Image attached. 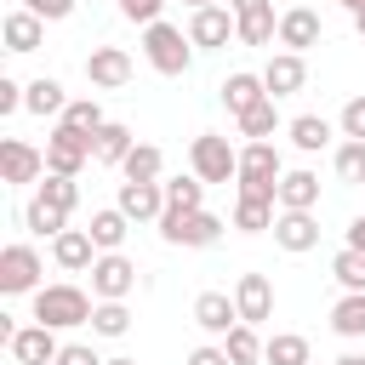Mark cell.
Listing matches in <instances>:
<instances>
[{"instance_id":"1","label":"cell","mask_w":365,"mask_h":365,"mask_svg":"<svg viewBox=\"0 0 365 365\" xmlns=\"http://www.w3.org/2000/svg\"><path fill=\"white\" fill-rule=\"evenodd\" d=\"M34 319L51 325V331L91 325V297H86L80 285H40V291H34Z\"/></svg>"},{"instance_id":"2","label":"cell","mask_w":365,"mask_h":365,"mask_svg":"<svg viewBox=\"0 0 365 365\" xmlns=\"http://www.w3.org/2000/svg\"><path fill=\"white\" fill-rule=\"evenodd\" d=\"M217 234H222V217H211V211H182V205L160 211V240L165 245H217Z\"/></svg>"},{"instance_id":"3","label":"cell","mask_w":365,"mask_h":365,"mask_svg":"<svg viewBox=\"0 0 365 365\" xmlns=\"http://www.w3.org/2000/svg\"><path fill=\"white\" fill-rule=\"evenodd\" d=\"M188 165H194V177H200V182H228V177H240V148H234L228 137L205 131V137H194Z\"/></svg>"},{"instance_id":"4","label":"cell","mask_w":365,"mask_h":365,"mask_svg":"<svg viewBox=\"0 0 365 365\" xmlns=\"http://www.w3.org/2000/svg\"><path fill=\"white\" fill-rule=\"evenodd\" d=\"M188 34L182 29H171V23H148L143 29V51H148V63L160 68V74H188Z\"/></svg>"},{"instance_id":"5","label":"cell","mask_w":365,"mask_h":365,"mask_svg":"<svg viewBox=\"0 0 365 365\" xmlns=\"http://www.w3.org/2000/svg\"><path fill=\"white\" fill-rule=\"evenodd\" d=\"M86 160H91V131L57 125V131L46 137V171H57V177H80Z\"/></svg>"},{"instance_id":"6","label":"cell","mask_w":365,"mask_h":365,"mask_svg":"<svg viewBox=\"0 0 365 365\" xmlns=\"http://www.w3.org/2000/svg\"><path fill=\"white\" fill-rule=\"evenodd\" d=\"M0 291L6 297H23V291H40V251L34 245H6L0 251Z\"/></svg>"},{"instance_id":"7","label":"cell","mask_w":365,"mask_h":365,"mask_svg":"<svg viewBox=\"0 0 365 365\" xmlns=\"http://www.w3.org/2000/svg\"><path fill=\"white\" fill-rule=\"evenodd\" d=\"M131 285H137V268H131V257H120V251H103V257L91 262V297H103V302H125V297H131Z\"/></svg>"},{"instance_id":"8","label":"cell","mask_w":365,"mask_h":365,"mask_svg":"<svg viewBox=\"0 0 365 365\" xmlns=\"http://www.w3.org/2000/svg\"><path fill=\"white\" fill-rule=\"evenodd\" d=\"M234 23H240V40L245 46H268L279 34V17H274V0H228Z\"/></svg>"},{"instance_id":"9","label":"cell","mask_w":365,"mask_h":365,"mask_svg":"<svg viewBox=\"0 0 365 365\" xmlns=\"http://www.w3.org/2000/svg\"><path fill=\"white\" fill-rule=\"evenodd\" d=\"M6 348H11V359H17V365H57V354H63L57 331H51V325H40V319H34L29 331H17Z\"/></svg>"},{"instance_id":"10","label":"cell","mask_w":365,"mask_h":365,"mask_svg":"<svg viewBox=\"0 0 365 365\" xmlns=\"http://www.w3.org/2000/svg\"><path fill=\"white\" fill-rule=\"evenodd\" d=\"M34 177H46V154L29 148L23 137H6L0 143V182H34Z\"/></svg>"},{"instance_id":"11","label":"cell","mask_w":365,"mask_h":365,"mask_svg":"<svg viewBox=\"0 0 365 365\" xmlns=\"http://www.w3.org/2000/svg\"><path fill=\"white\" fill-rule=\"evenodd\" d=\"M194 325L211 331V336H228V331L240 325V302H234L228 291H200V297H194Z\"/></svg>"},{"instance_id":"12","label":"cell","mask_w":365,"mask_h":365,"mask_svg":"<svg viewBox=\"0 0 365 365\" xmlns=\"http://www.w3.org/2000/svg\"><path fill=\"white\" fill-rule=\"evenodd\" d=\"M86 80L103 86V91H120V86L131 80V57H125L120 46H97V51L86 57Z\"/></svg>"},{"instance_id":"13","label":"cell","mask_w":365,"mask_h":365,"mask_svg":"<svg viewBox=\"0 0 365 365\" xmlns=\"http://www.w3.org/2000/svg\"><path fill=\"white\" fill-rule=\"evenodd\" d=\"M302 80H308L302 51H279V57H268V68H262V86H268V97H274V103H279V97H291V91H302Z\"/></svg>"},{"instance_id":"14","label":"cell","mask_w":365,"mask_h":365,"mask_svg":"<svg viewBox=\"0 0 365 365\" xmlns=\"http://www.w3.org/2000/svg\"><path fill=\"white\" fill-rule=\"evenodd\" d=\"M120 211L131 222H160L165 211V182H120Z\"/></svg>"},{"instance_id":"15","label":"cell","mask_w":365,"mask_h":365,"mask_svg":"<svg viewBox=\"0 0 365 365\" xmlns=\"http://www.w3.org/2000/svg\"><path fill=\"white\" fill-rule=\"evenodd\" d=\"M234 302H240V319H245V325H262V319L274 314V285H268V274H240Z\"/></svg>"},{"instance_id":"16","label":"cell","mask_w":365,"mask_h":365,"mask_svg":"<svg viewBox=\"0 0 365 365\" xmlns=\"http://www.w3.org/2000/svg\"><path fill=\"white\" fill-rule=\"evenodd\" d=\"M228 34H240V23H234V11H222V6H200V11L188 17V40H194V46H228Z\"/></svg>"},{"instance_id":"17","label":"cell","mask_w":365,"mask_h":365,"mask_svg":"<svg viewBox=\"0 0 365 365\" xmlns=\"http://www.w3.org/2000/svg\"><path fill=\"white\" fill-rule=\"evenodd\" d=\"M279 46H285V51L319 46V11H314V6H291V11L279 17Z\"/></svg>"},{"instance_id":"18","label":"cell","mask_w":365,"mask_h":365,"mask_svg":"<svg viewBox=\"0 0 365 365\" xmlns=\"http://www.w3.org/2000/svg\"><path fill=\"white\" fill-rule=\"evenodd\" d=\"M131 148H137V137H131V125H120V120H108V125L91 131V160H97V165H125Z\"/></svg>"},{"instance_id":"19","label":"cell","mask_w":365,"mask_h":365,"mask_svg":"<svg viewBox=\"0 0 365 365\" xmlns=\"http://www.w3.org/2000/svg\"><path fill=\"white\" fill-rule=\"evenodd\" d=\"M274 240H279L285 251H314V245H319L314 211H279V217H274Z\"/></svg>"},{"instance_id":"20","label":"cell","mask_w":365,"mask_h":365,"mask_svg":"<svg viewBox=\"0 0 365 365\" xmlns=\"http://www.w3.org/2000/svg\"><path fill=\"white\" fill-rule=\"evenodd\" d=\"M97 240H91V228H63L57 240H51V257H57V268H91L97 257Z\"/></svg>"},{"instance_id":"21","label":"cell","mask_w":365,"mask_h":365,"mask_svg":"<svg viewBox=\"0 0 365 365\" xmlns=\"http://www.w3.org/2000/svg\"><path fill=\"white\" fill-rule=\"evenodd\" d=\"M319 205V177L314 171H285L279 177V211H314Z\"/></svg>"},{"instance_id":"22","label":"cell","mask_w":365,"mask_h":365,"mask_svg":"<svg viewBox=\"0 0 365 365\" xmlns=\"http://www.w3.org/2000/svg\"><path fill=\"white\" fill-rule=\"evenodd\" d=\"M262 97H268L262 74H228V80H222V103H228V114H234V120H240L245 108H257Z\"/></svg>"},{"instance_id":"23","label":"cell","mask_w":365,"mask_h":365,"mask_svg":"<svg viewBox=\"0 0 365 365\" xmlns=\"http://www.w3.org/2000/svg\"><path fill=\"white\" fill-rule=\"evenodd\" d=\"M240 177H268V182H279L285 171H279V148L262 137V143H245L240 148Z\"/></svg>"},{"instance_id":"24","label":"cell","mask_w":365,"mask_h":365,"mask_svg":"<svg viewBox=\"0 0 365 365\" xmlns=\"http://www.w3.org/2000/svg\"><path fill=\"white\" fill-rule=\"evenodd\" d=\"M40 23H46V17H34V11H11V17L0 23V34H6V51H34V46H40V34H46Z\"/></svg>"},{"instance_id":"25","label":"cell","mask_w":365,"mask_h":365,"mask_svg":"<svg viewBox=\"0 0 365 365\" xmlns=\"http://www.w3.org/2000/svg\"><path fill=\"white\" fill-rule=\"evenodd\" d=\"M23 108L46 120V114H63V108H68V97H63V86H57V80H46V74H40V80H29V86H23Z\"/></svg>"},{"instance_id":"26","label":"cell","mask_w":365,"mask_h":365,"mask_svg":"<svg viewBox=\"0 0 365 365\" xmlns=\"http://www.w3.org/2000/svg\"><path fill=\"white\" fill-rule=\"evenodd\" d=\"M262 359H268V365H308V336H297V331H274V336L262 342Z\"/></svg>"},{"instance_id":"27","label":"cell","mask_w":365,"mask_h":365,"mask_svg":"<svg viewBox=\"0 0 365 365\" xmlns=\"http://www.w3.org/2000/svg\"><path fill=\"white\" fill-rule=\"evenodd\" d=\"M160 165H165V154H160L154 143H137L120 171H125V182H160Z\"/></svg>"},{"instance_id":"28","label":"cell","mask_w":365,"mask_h":365,"mask_svg":"<svg viewBox=\"0 0 365 365\" xmlns=\"http://www.w3.org/2000/svg\"><path fill=\"white\" fill-rule=\"evenodd\" d=\"M63 222H68V211H63V205H51L46 194H34V200H29V211H23V228H34V234H51V240L63 234Z\"/></svg>"},{"instance_id":"29","label":"cell","mask_w":365,"mask_h":365,"mask_svg":"<svg viewBox=\"0 0 365 365\" xmlns=\"http://www.w3.org/2000/svg\"><path fill=\"white\" fill-rule=\"evenodd\" d=\"M331 331H336V336H365V291H348V297L331 308Z\"/></svg>"},{"instance_id":"30","label":"cell","mask_w":365,"mask_h":365,"mask_svg":"<svg viewBox=\"0 0 365 365\" xmlns=\"http://www.w3.org/2000/svg\"><path fill=\"white\" fill-rule=\"evenodd\" d=\"M291 143H297L302 154H319V148L331 143V120H319V114H297V120H291Z\"/></svg>"},{"instance_id":"31","label":"cell","mask_w":365,"mask_h":365,"mask_svg":"<svg viewBox=\"0 0 365 365\" xmlns=\"http://www.w3.org/2000/svg\"><path fill=\"white\" fill-rule=\"evenodd\" d=\"M125 211L114 205V211H91V240H97V251H120V240H125Z\"/></svg>"},{"instance_id":"32","label":"cell","mask_w":365,"mask_h":365,"mask_svg":"<svg viewBox=\"0 0 365 365\" xmlns=\"http://www.w3.org/2000/svg\"><path fill=\"white\" fill-rule=\"evenodd\" d=\"M222 348H228L234 365H257V359H262V336H257V325H245V319L222 336Z\"/></svg>"},{"instance_id":"33","label":"cell","mask_w":365,"mask_h":365,"mask_svg":"<svg viewBox=\"0 0 365 365\" xmlns=\"http://www.w3.org/2000/svg\"><path fill=\"white\" fill-rule=\"evenodd\" d=\"M274 125H279V108H274V97H262L257 108H245V114H240V137H251V143L274 137Z\"/></svg>"},{"instance_id":"34","label":"cell","mask_w":365,"mask_h":365,"mask_svg":"<svg viewBox=\"0 0 365 365\" xmlns=\"http://www.w3.org/2000/svg\"><path fill=\"white\" fill-rule=\"evenodd\" d=\"M331 274H336V285H342V291H365V251L342 245V251L331 257Z\"/></svg>"},{"instance_id":"35","label":"cell","mask_w":365,"mask_h":365,"mask_svg":"<svg viewBox=\"0 0 365 365\" xmlns=\"http://www.w3.org/2000/svg\"><path fill=\"white\" fill-rule=\"evenodd\" d=\"M234 228H240V234H262V228H274V205L240 194V205H234Z\"/></svg>"},{"instance_id":"36","label":"cell","mask_w":365,"mask_h":365,"mask_svg":"<svg viewBox=\"0 0 365 365\" xmlns=\"http://www.w3.org/2000/svg\"><path fill=\"white\" fill-rule=\"evenodd\" d=\"M91 331H97V336H125V331H131L125 302H97V308H91Z\"/></svg>"},{"instance_id":"37","label":"cell","mask_w":365,"mask_h":365,"mask_svg":"<svg viewBox=\"0 0 365 365\" xmlns=\"http://www.w3.org/2000/svg\"><path fill=\"white\" fill-rule=\"evenodd\" d=\"M63 125H74V131H97V125H108V120H103L97 97H74V103L63 108Z\"/></svg>"},{"instance_id":"38","label":"cell","mask_w":365,"mask_h":365,"mask_svg":"<svg viewBox=\"0 0 365 365\" xmlns=\"http://www.w3.org/2000/svg\"><path fill=\"white\" fill-rule=\"evenodd\" d=\"M200 200H205V182H200V177H171V182H165V205L200 211Z\"/></svg>"},{"instance_id":"39","label":"cell","mask_w":365,"mask_h":365,"mask_svg":"<svg viewBox=\"0 0 365 365\" xmlns=\"http://www.w3.org/2000/svg\"><path fill=\"white\" fill-rule=\"evenodd\" d=\"M336 177H342V182H365V143L348 137V143L336 148Z\"/></svg>"},{"instance_id":"40","label":"cell","mask_w":365,"mask_h":365,"mask_svg":"<svg viewBox=\"0 0 365 365\" xmlns=\"http://www.w3.org/2000/svg\"><path fill=\"white\" fill-rule=\"evenodd\" d=\"M40 194H46L51 205H63V211H74V205H80V188H74V177H57V171H46Z\"/></svg>"},{"instance_id":"41","label":"cell","mask_w":365,"mask_h":365,"mask_svg":"<svg viewBox=\"0 0 365 365\" xmlns=\"http://www.w3.org/2000/svg\"><path fill=\"white\" fill-rule=\"evenodd\" d=\"M160 6H165V0H120V17L148 29V23H160Z\"/></svg>"},{"instance_id":"42","label":"cell","mask_w":365,"mask_h":365,"mask_svg":"<svg viewBox=\"0 0 365 365\" xmlns=\"http://www.w3.org/2000/svg\"><path fill=\"white\" fill-rule=\"evenodd\" d=\"M342 137H354V143H365V97H354V103L342 108Z\"/></svg>"},{"instance_id":"43","label":"cell","mask_w":365,"mask_h":365,"mask_svg":"<svg viewBox=\"0 0 365 365\" xmlns=\"http://www.w3.org/2000/svg\"><path fill=\"white\" fill-rule=\"evenodd\" d=\"M57 365H108V359H97V348H86V342H63Z\"/></svg>"},{"instance_id":"44","label":"cell","mask_w":365,"mask_h":365,"mask_svg":"<svg viewBox=\"0 0 365 365\" xmlns=\"http://www.w3.org/2000/svg\"><path fill=\"white\" fill-rule=\"evenodd\" d=\"M23 11H34V17H51V23H57V17H68V11H74V0H23Z\"/></svg>"},{"instance_id":"45","label":"cell","mask_w":365,"mask_h":365,"mask_svg":"<svg viewBox=\"0 0 365 365\" xmlns=\"http://www.w3.org/2000/svg\"><path fill=\"white\" fill-rule=\"evenodd\" d=\"M17 108H23V86L0 74V114H17Z\"/></svg>"},{"instance_id":"46","label":"cell","mask_w":365,"mask_h":365,"mask_svg":"<svg viewBox=\"0 0 365 365\" xmlns=\"http://www.w3.org/2000/svg\"><path fill=\"white\" fill-rule=\"evenodd\" d=\"M188 365H234V359H228V348H194Z\"/></svg>"},{"instance_id":"47","label":"cell","mask_w":365,"mask_h":365,"mask_svg":"<svg viewBox=\"0 0 365 365\" xmlns=\"http://www.w3.org/2000/svg\"><path fill=\"white\" fill-rule=\"evenodd\" d=\"M348 245H354V251H365V217H354V222H348Z\"/></svg>"},{"instance_id":"48","label":"cell","mask_w":365,"mask_h":365,"mask_svg":"<svg viewBox=\"0 0 365 365\" xmlns=\"http://www.w3.org/2000/svg\"><path fill=\"white\" fill-rule=\"evenodd\" d=\"M336 365H365V354H342V359H336Z\"/></svg>"},{"instance_id":"49","label":"cell","mask_w":365,"mask_h":365,"mask_svg":"<svg viewBox=\"0 0 365 365\" xmlns=\"http://www.w3.org/2000/svg\"><path fill=\"white\" fill-rule=\"evenodd\" d=\"M342 6H348V11H365V0H342Z\"/></svg>"},{"instance_id":"50","label":"cell","mask_w":365,"mask_h":365,"mask_svg":"<svg viewBox=\"0 0 365 365\" xmlns=\"http://www.w3.org/2000/svg\"><path fill=\"white\" fill-rule=\"evenodd\" d=\"M188 6H194V11H200V6H217V0H188Z\"/></svg>"},{"instance_id":"51","label":"cell","mask_w":365,"mask_h":365,"mask_svg":"<svg viewBox=\"0 0 365 365\" xmlns=\"http://www.w3.org/2000/svg\"><path fill=\"white\" fill-rule=\"evenodd\" d=\"M354 23H359V34H365V11H354Z\"/></svg>"},{"instance_id":"52","label":"cell","mask_w":365,"mask_h":365,"mask_svg":"<svg viewBox=\"0 0 365 365\" xmlns=\"http://www.w3.org/2000/svg\"><path fill=\"white\" fill-rule=\"evenodd\" d=\"M108 365H137V359H108Z\"/></svg>"},{"instance_id":"53","label":"cell","mask_w":365,"mask_h":365,"mask_svg":"<svg viewBox=\"0 0 365 365\" xmlns=\"http://www.w3.org/2000/svg\"><path fill=\"white\" fill-rule=\"evenodd\" d=\"M302 6H308V0H302Z\"/></svg>"}]
</instances>
